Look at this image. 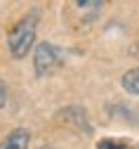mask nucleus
Wrapping results in <instances>:
<instances>
[{"label":"nucleus","instance_id":"obj_10","mask_svg":"<svg viewBox=\"0 0 139 149\" xmlns=\"http://www.w3.org/2000/svg\"><path fill=\"white\" fill-rule=\"evenodd\" d=\"M40 149H50V147H40Z\"/></svg>","mask_w":139,"mask_h":149},{"label":"nucleus","instance_id":"obj_1","mask_svg":"<svg viewBox=\"0 0 139 149\" xmlns=\"http://www.w3.org/2000/svg\"><path fill=\"white\" fill-rule=\"evenodd\" d=\"M35 26H38V12H31L24 19H19V24L10 31L7 45H10V52H12L14 59H21L28 54L33 38H35Z\"/></svg>","mask_w":139,"mask_h":149},{"label":"nucleus","instance_id":"obj_6","mask_svg":"<svg viewBox=\"0 0 139 149\" xmlns=\"http://www.w3.org/2000/svg\"><path fill=\"white\" fill-rule=\"evenodd\" d=\"M97 149H127L123 142H115V140H102L97 144Z\"/></svg>","mask_w":139,"mask_h":149},{"label":"nucleus","instance_id":"obj_3","mask_svg":"<svg viewBox=\"0 0 139 149\" xmlns=\"http://www.w3.org/2000/svg\"><path fill=\"white\" fill-rule=\"evenodd\" d=\"M31 142V133L26 128H14L12 133L0 142V149H28Z\"/></svg>","mask_w":139,"mask_h":149},{"label":"nucleus","instance_id":"obj_4","mask_svg":"<svg viewBox=\"0 0 139 149\" xmlns=\"http://www.w3.org/2000/svg\"><path fill=\"white\" fill-rule=\"evenodd\" d=\"M62 118H66L68 123L78 125L83 133H92V125L87 123V114H85L80 107H68V109H64V111H62Z\"/></svg>","mask_w":139,"mask_h":149},{"label":"nucleus","instance_id":"obj_2","mask_svg":"<svg viewBox=\"0 0 139 149\" xmlns=\"http://www.w3.org/2000/svg\"><path fill=\"white\" fill-rule=\"evenodd\" d=\"M64 57H62V50L54 47L52 43H40L33 52V69H35V76L47 78L62 66Z\"/></svg>","mask_w":139,"mask_h":149},{"label":"nucleus","instance_id":"obj_7","mask_svg":"<svg viewBox=\"0 0 139 149\" xmlns=\"http://www.w3.org/2000/svg\"><path fill=\"white\" fill-rule=\"evenodd\" d=\"M5 102H7V88H5L3 81H0V109L5 107Z\"/></svg>","mask_w":139,"mask_h":149},{"label":"nucleus","instance_id":"obj_5","mask_svg":"<svg viewBox=\"0 0 139 149\" xmlns=\"http://www.w3.org/2000/svg\"><path fill=\"white\" fill-rule=\"evenodd\" d=\"M123 88L130 95H139V69H130L123 76Z\"/></svg>","mask_w":139,"mask_h":149},{"label":"nucleus","instance_id":"obj_8","mask_svg":"<svg viewBox=\"0 0 139 149\" xmlns=\"http://www.w3.org/2000/svg\"><path fill=\"white\" fill-rule=\"evenodd\" d=\"M75 3L80 5V7H94V5L102 3V0H75Z\"/></svg>","mask_w":139,"mask_h":149},{"label":"nucleus","instance_id":"obj_9","mask_svg":"<svg viewBox=\"0 0 139 149\" xmlns=\"http://www.w3.org/2000/svg\"><path fill=\"white\" fill-rule=\"evenodd\" d=\"M130 54H132L134 59H139V43H134V45L130 47Z\"/></svg>","mask_w":139,"mask_h":149}]
</instances>
